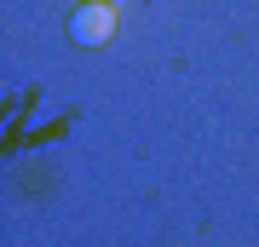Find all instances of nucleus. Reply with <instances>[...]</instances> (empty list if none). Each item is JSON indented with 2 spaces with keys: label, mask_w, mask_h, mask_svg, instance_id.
Returning a JSON list of instances; mask_svg holds the SVG:
<instances>
[{
  "label": "nucleus",
  "mask_w": 259,
  "mask_h": 247,
  "mask_svg": "<svg viewBox=\"0 0 259 247\" xmlns=\"http://www.w3.org/2000/svg\"><path fill=\"white\" fill-rule=\"evenodd\" d=\"M115 35V6L110 0H87V6H75V18H69V40L75 46H104Z\"/></svg>",
  "instance_id": "f257e3e1"
}]
</instances>
